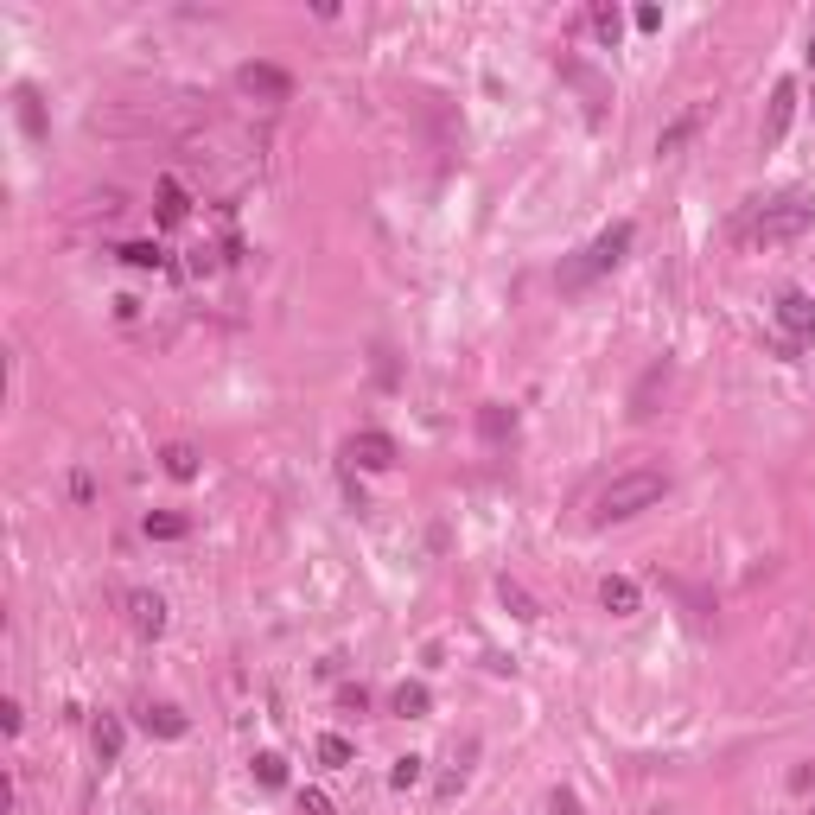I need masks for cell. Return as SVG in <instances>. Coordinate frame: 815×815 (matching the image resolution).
Masks as SVG:
<instances>
[{
  "label": "cell",
  "instance_id": "1",
  "mask_svg": "<svg viewBox=\"0 0 815 815\" xmlns=\"http://www.w3.org/2000/svg\"><path fill=\"white\" fill-rule=\"evenodd\" d=\"M669 478L663 472H624L599 491V523H624V516H644L650 504H663Z\"/></svg>",
  "mask_w": 815,
  "mask_h": 815
},
{
  "label": "cell",
  "instance_id": "2",
  "mask_svg": "<svg viewBox=\"0 0 815 815\" xmlns=\"http://www.w3.org/2000/svg\"><path fill=\"white\" fill-rule=\"evenodd\" d=\"M624 249H631V223H612V230H599L593 242H586V255L561 274V281H567V287L593 281V274H605V268H618V262H624Z\"/></svg>",
  "mask_w": 815,
  "mask_h": 815
},
{
  "label": "cell",
  "instance_id": "3",
  "mask_svg": "<svg viewBox=\"0 0 815 815\" xmlns=\"http://www.w3.org/2000/svg\"><path fill=\"white\" fill-rule=\"evenodd\" d=\"M803 230H815V204L809 198H777V204H765L758 211V242H790V236H803Z\"/></svg>",
  "mask_w": 815,
  "mask_h": 815
},
{
  "label": "cell",
  "instance_id": "4",
  "mask_svg": "<svg viewBox=\"0 0 815 815\" xmlns=\"http://www.w3.org/2000/svg\"><path fill=\"white\" fill-rule=\"evenodd\" d=\"M236 83H242V96H255V102H287L293 96V77L281 64H242Z\"/></svg>",
  "mask_w": 815,
  "mask_h": 815
},
{
  "label": "cell",
  "instance_id": "5",
  "mask_svg": "<svg viewBox=\"0 0 815 815\" xmlns=\"http://www.w3.org/2000/svg\"><path fill=\"white\" fill-rule=\"evenodd\" d=\"M344 459H351V465H363V472H389V465L402 459V453H395V440H389V433L363 427V433H351V446H344Z\"/></svg>",
  "mask_w": 815,
  "mask_h": 815
},
{
  "label": "cell",
  "instance_id": "6",
  "mask_svg": "<svg viewBox=\"0 0 815 815\" xmlns=\"http://www.w3.org/2000/svg\"><path fill=\"white\" fill-rule=\"evenodd\" d=\"M777 319H784V332L796 344H815V300L809 293H784V300H777Z\"/></svg>",
  "mask_w": 815,
  "mask_h": 815
},
{
  "label": "cell",
  "instance_id": "7",
  "mask_svg": "<svg viewBox=\"0 0 815 815\" xmlns=\"http://www.w3.org/2000/svg\"><path fill=\"white\" fill-rule=\"evenodd\" d=\"M790 115H796V83L784 77V83L771 90V109H765V147H777V141L790 134Z\"/></svg>",
  "mask_w": 815,
  "mask_h": 815
},
{
  "label": "cell",
  "instance_id": "8",
  "mask_svg": "<svg viewBox=\"0 0 815 815\" xmlns=\"http://www.w3.org/2000/svg\"><path fill=\"white\" fill-rule=\"evenodd\" d=\"M128 618L141 637H160L166 631V599L160 593H128Z\"/></svg>",
  "mask_w": 815,
  "mask_h": 815
},
{
  "label": "cell",
  "instance_id": "9",
  "mask_svg": "<svg viewBox=\"0 0 815 815\" xmlns=\"http://www.w3.org/2000/svg\"><path fill=\"white\" fill-rule=\"evenodd\" d=\"M141 726H147V733H160V739H185V726H192V720H185L172 701H147L141 707Z\"/></svg>",
  "mask_w": 815,
  "mask_h": 815
},
{
  "label": "cell",
  "instance_id": "10",
  "mask_svg": "<svg viewBox=\"0 0 815 815\" xmlns=\"http://www.w3.org/2000/svg\"><path fill=\"white\" fill-rule=\"evenodd\" d=\"M599 605H605V612H612V618H631V612H637V580L612 574V580L599 586Z\"/></svg>",
  "mask_w": 815,
  "mask_h": 815
},
{
  "label": "cell",
  "instance_id": "11",
  "mask_svg": "<svg viewBox=\"0 0 815 815\" xmlns=\"http://www.w3.org/2000/svg\"><path fill=\"white\" fill-rule=\"evenodd\" d=\"M389 707H395V714H402V720H421L427 707H433V695H427L421 682H402V688H395V701H389Z\"/></svg>",
  "mask_w": 815,
  "mask_h": 815
},
{
  "label": "cell",
  "instance_id": "12",
  "mask_svg": "<svg viewBox=\"0 0 815 815\" xmlns=\"http://www.w3.org/2000/svg\"><path fill=\"white\" fill-rule=\"evenodd\" d=\"M90 739H96V758H102V765H115V758H121V720H109V714H102Z\"/></svg>",
  "mask_w": 815,
  "mask_h": 815
},
{
  "label": "cell",
  "instance_id": "13",
  "mask_svg": "<svg viewBox=\"0 0 815 815\" xmlns=\"http://www.w3.org/2000/svg\"><path fill=\"white\" fill-rule=\"evenodd\" d=\"M255 784H262V790H281V784H287V758H281V752H255Z\"/></svg>",
  "mask_w": 815,
  "mask_h": 815
},
{
  "label": "cell",
  "instance_id": "14",
  "mask_svg": "<svg viewBox=\"0 0 815 815\" xmlns=\"http://www.w3.org/2000/svg\"><path fill=\"white\" fill-rule=\"evenodd\" d=\"M160 465H166L172 478H198V453H192V446H185V440H172L166 453H160Z\"/></svg>",
  "mask_w": 815,
  "mask_h": 815
},
{
  "label": "cell",
  "instance_id": "15",
  "mask_svg": "<svg viewBox=\"0 0 815 815\" xmlns=\"http://www.w3.org/2000/svg\"><path fill=\"white\" fill-rule=\"evenodd\" d=\"M185 529H192V523H185L179 510H160V516H147V535H153V542H179Z\"/></svg>",
  "mask_w": 815,
  "mask_h": 815
},
{
  "label": "cell",
  "instance_id": "16",
  "mask_svg": "<svg viewBox=\"0 0 815 815\" xmlns=\"http://www.w3.org/2000/svg\"><path fill=\"white\" fill-rule=\"evenodd\" d=\"M121 262H128V268H160L166 249H160V242H121Z\"/></svg>",
  "mask_w": 815,
  "mask_h": 815
},
{
  "label": "cell",
  "instance_id": "17",
  "mask_svg": "<svg viewBox=\"0 0 815 815\" xmlns=\"http://www.w3.org/2000/svg\"><path fill=\"white\" fill-rule=\"evenodd\" d=\"M185 211H192V204H185V185H179V179H160V217L179 223Z\"/></svg>",
  "mask_w": 815,
  "mask_h": 815
},
{
  "label": "cell",
  "instance_id": "18",
  "mask_svg": "<svg viewBox=\"0 0 815 815\" xmlns=\"http://www.w3.org/2000/svg\"><path fill=\"white\" fill-rule=\"evenodd\" d=\"M319 765H325V771H344V765H351V739L325 733V739H319Z\"/></svg>",
  "mask_w": 815,
  "mask_h": 815
},
{
  "label": "cell",
  "instance_id": "19",
  "mask_svg": "<svg viewBox=\"0 0 815 815\" xmlns=\"http://www.w3.org/2000/svg\"><path fill=\"white\" fill-rule=\"evenodd\" d=\"M389 784H395V790H414V784H421V758H414V752L395 758V765H389Z\"/></svg>",
  "mask_w": 815,
  "mask_h": 815
},
{
  "label": "cell",
  "instance_id": "20",
  "mask_svg": "<svg viewBox=\"0 0 815 815\" xmlns=\"http://www.w3.org/2000/svg\"><path fill=\"white\" fill-rule=\"evenodd\" d=\"M593 32L605 45H618V7H593Z\"/></svg>",
  "mask_w": 815,
  "mask_h": 815
},
{
  "label": "cell",
  "instance_id": "21",
  "mask_svg": "<svg viewBox=\"0 0 815 815\" xmlns=\"http://www.w3.org/2000/svg\"><path fill=\"white\" fill-rule=\"evenodd\" d=\"M338 707H344V714H363V707H370V688H363V682L338 688Z\"/></svg>",
  "mask_w": 815,
  "mask_h": 815
},
{
  "label": "cell",
  "instance_id": "22",
  "mask_svg": "<svg viewBox=\"0 0 815 815\" xmlns=\"http://www.w3.org/2000/svg\"><path fill=\"white\" fill-rule=\"evenodd\" d=\"M300 815H332V796L325 790H300Z\"/></svg>",
  "mask_w": 815,
  "mask_h": 815
},
{
  "label": "cell",
  "instance_id": "23",
  "mask_svg": "<svg viewBox=\"0 0 815 815\" xmlns=\"http://www.w3.org/2000/svg\"><path fill=\"white\" fill-rule=\"evenodd\" d=\"M688 128H695V115H688V121H675V128L663 134V141H656V153H675V147H682V141H688Z\"/></svg>",
  "mask_w": 815,
  "mask_h": 815
},
{
  "label": "cell",
  "instance_id": "24",
  "mask_svg": "<svg viewBox=\"0 0 815 815\" xmlns=\"http://www.w3.org/2000/svg\"><path fill=\"white\" fill-rule=\"evenodd\" d=\"M484 433H491V440H504V433H510V414H504V408H497V402H491V408H484Z\"/></svg>",
  "mask_w": 815,
  "mask_h": 815
},
{
  "label": "cell",
  "instance_id": "25",
  "mask_svg": "<svg viewBox=\"0 0 815 815\" xmlns=\"http://www.w3.org/2000/svg\"><path fill=\"white\" fill-rule=\"evenodd\" d=\"M504 599H510V605H516L523 618H535V605H529V593H523V586H510V580H504Z\"/></svg>",
  "mask_w": 815,
  "mask_h": 815
},
{
  "label": "cell",
  "instance_id": "26",
  "mask_svg": "<svg viewBox=\"0 0 815 815\" xmlns=\"http://www.w3.org/2000/svg\"><path fill=\"white\" fill-rule=\"evenodd\" d=\"M554 815H580V796L574 790H554Z\"/></svg>",
  "mask_w": 815,
  "mask_h": 815
},
{
  "label": "cell",
  "instance_id": "27",
  "mask_svg": "<svg viewBox=\"0 0 815 815\" xmlns=\"http://www.w3.org/2000/svg\"><path fill=\"white\" fill-rule=\"evenodd\" d=\"M71 497H77V504H90V497H96V484H90V472H77V478H71Z\"/></svg>",
  "mask_w": 815,
  "mask_h": 815
},
{
  "label": "cell",
  "instance_id": "28",
  "mask_svg": "<svg viewBox=\"0 0 815 815\" xmlns=\"http://www.w3.org/2000/svg\"><path fill=\"white\" fill-rule=\"evenodd\" d=\"M809 64H815V32H809Z\"/></svg>",
  "mask_w": 815,
  "mask_h": 815
}]
</instances>
